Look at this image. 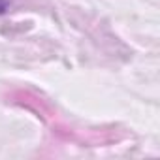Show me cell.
I'll list each match as a JSON object with an SVG mask.
<instances>
[{"mask_svg":"<svg viewBox=\"0 0 160 160\" xmlns=\"http://www.w3.org/2000/svg\"><path fill=\"white\" fill-rule=\"evenodd\" d=\"M4 6H6V4H4V0H0V12H4Z\"/></svg>","mask_w":160,"mask_h":160,"instance_id":"obj_1","label":"cell"}]
</instances>
